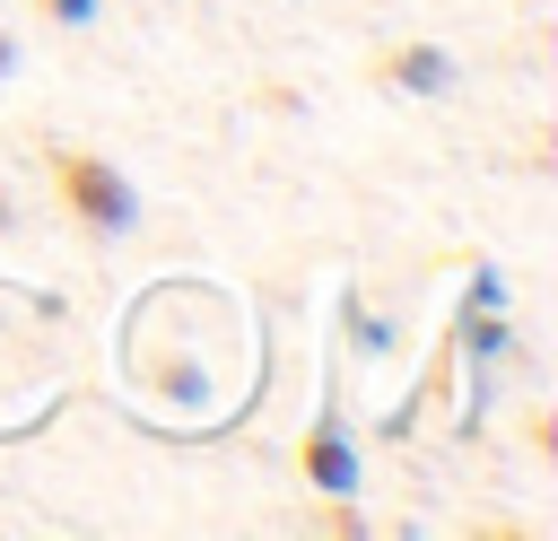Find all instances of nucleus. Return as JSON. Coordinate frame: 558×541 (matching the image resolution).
<instances>
[{
  "label": "nucleus",
  "mask_w": 558,
  "mask_h": 541,
  "mask_svg": "<svg viewBox=\"0 0 558 541\" xmlns=\"http://www.w3.org/2000/svg\"><path fill=\"white\" fill-rule=\"evenodd\" d=\"M384 79H392V87H445V52H427V44L384 52Z\"/></svg>",
  "instance_id": "f03ea898"
},
{
  "label": "nucleus",
  "mask_w": 558,
  "mask_h": 541,
  "mask_svg": "<svg viewBox=\"0 0 558 541\" xmlns=\"http://www.w3.org/2000/svg\"><path fill=\"white\" fill-rule=\"evenodd\" d=\"M0 61H9V44H0Z\"/></svg>",
  "instance_id": "423d86ee"
},
{
  "label": "nucleus",
  "mask_w": 558,
  "mask_h": 541,
  "mask_svg": "<svg viewBox=\"0 0 558 541\" xmlns=\"http://www.w3.org/2000/svg\"><path fill=\"white\" fill-rule=\"evenodd\" d=\"M305 471H314L323 489H349V454H340L331 436H314V445H305Z\"/></svg>",
  "instance_id": "7ed1b4c3"
},
{
  "label": "nucleus",
  "mask_w": 558,
  "mask_h": 541,
  "mask_svg": "<svg viewBox=\"0 0 558 541\" xmlns=\"http://www.w3.org/2000/svg\"><path fill=\"white\" fill-rule=\"evenodd\" d=\"M52 183H61L70 218H87L96 236H122V227H131V183H122L105 157H87V148H52Z\"/></svg>",
  "instance_id": "f257e3e1"
},
{
  "label": "nucleus",
  "mask_w": 558,
  "mask_h": 541,
  "mask_svg": "<svg viewBox=\"0 0 558 541\" xmlns=\"http://www.w3.org/2000/svg\"><path fill=\"white\" fill-rule=\"evenodd\" d=\"M0 218H9V192H0Z\"/></svg>",
  "instance_id": "39448f33"
},
{
  "label": "nucleus",
  "mask_w": 558,
  "mask_h": 541,
  "mask_svg": "<svg viewBox=\"0 0 558 541\" xmlns=\"http://www.w3.org/2000/svg\"><path fill=\"white\" fill-rule=\"evenodd\" d=\"M44 9H52V17H87V0H44Z\"/></svg>",
  "instance_id": "20e7f679"
}]
</instances>
